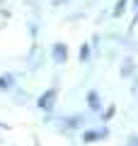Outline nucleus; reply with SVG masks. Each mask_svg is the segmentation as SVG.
Returning <instances> with one entry per match:
<instances>
[{
	"instance_id": "1",
	"label": "nucleus",
	"mask_w": 138,
	"mask_h": 146,
	"mask_svg": "<svg viewBox=\"0 0 138 146\" xmlns=\"http://www.w3.org/2000/svg\"><path fill=\"white\" fill-rule=\"evenodd\" d=\"M53 98H56V88L49 90V93L39 100V105H41V107H46V110H51V107H53Z\"/></svg>"
},
{
	"instance_id": "2",
	"label": "nucleus",
	"mask_w": 138,
	"mask_h": 146,
	"mask_svg": "<svg viewBox=\"0 0 138 146\" xmlns=\"http://www.w3.org/2000/svg\"><path fill=\"white\" fill-rule=\"evenodd\" d=\"M53 56H56L58 61H63V58L68 56V49L63 46V44H56V49H53Z\"/></svg>"
},
{
	"instance_id": "3",
	"label": "nucleus",
	"mask_w": 138,
	"mask_h": 146,
	"mask_svg": "<svg viewBox=\"0 0 138 146\" xmlns=\"http://www.w3.org/2000/svg\"><path fill=\"white\" fill-rule=\"evenodd\" d=\"M97 93H90V107H97Z\"/></svg>"
},
{
	"instance_id": "4",
	"label": "nucleus",
	"mask_w": 138,
	"mask_h": 146,
	"mask_svg": "<svg viewBox=\"0 0 138 146\" xmlns=\"http://www.w3.org/2000/svg\"><path fill=\"white\" fill-rule=\"evenodd\" d=\"M87 54H90V49L82 46V49H80V58H87Z\"/></svg>"
}]
</instances>
